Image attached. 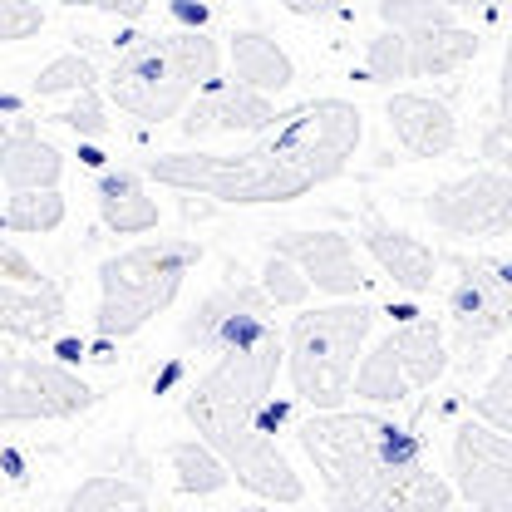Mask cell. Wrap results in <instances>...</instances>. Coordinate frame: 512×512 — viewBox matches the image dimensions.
Instances as JSON below:
<instances>
[{
  "instance_id": "obj_1",
  "label": "cell",
  "mask_w": 512,
  "mask_h": 512,
  "mask_svg": "<svg viewBox=\"0 0 512 512\" xmlns=\"http://www.w3.org/2000/svg\"><path fill=\"white\" fill-rule=\"evenodd\" d=\"M365 138V114L350 99H306L286 109L242 153H158L143 173L158 188L197 192L227 207H281L335 183Z\"/></svg>"
},
{
  "instance_id": "obj_2",
  "label": "cell",
  "mask_w": 512,
  "mask_h": 512,
  "mask_svg": "<svg viewBox=\"0 0 512 512\" xmlns=\"http://www.w3.org/2000/svg\"><path fill=\"white\" fill-rule=\"evenodd\" d=\"M325 512H453L458 493L429 444L384 409H330L296 424Z\"/></svg>"
},
{
  "instance_id": "obj_3",
  "label": "cell",
  "mask_w": 512,
  "mask_h": 512,
  "mask_svg": "<svg viewBox=\"0 0 512 512\" xmlns=\"http://www.w3.org/2000/svg\"><path fill=\"white\" fill-rule=\"evenodd\" d=\"M286 365V335L266 330L247 345H232L212 355V365L192 380L183 399V419L197 439L217 448L232 468V478L266 498V503H301L306 483L281 453L276 434L291 419L286 399H276V375Z\"/></svg>"
},
{
  "instance_id": "obj_4",
  "label": "cell",
  "mask_w": 512,
  "mask_h": 512,
  "mask_svg": "<svg viewBox=\"0 0 512 512\" xmlns=\"http://www.w3.org/2000/svg\"><path fill=\"white\" fill-rule=\"evenodd\" d=\"M217 79H222V45L207 30L128 35L104 79V94L119 104V114L138 124H168L188 114L192 94H202Z\"/></svg>"
},
{
  "instance_id": "obj_5",
  "label": "cell",
  "mask_w": 512,
  "mask_h": 512,
  "mask_svg": "<svg viewBox=\"0 0 512 512\" xmlns=\"http://www.w3.org/2000/svg\"><path fill=\"white\" fill-rule=\"evenodd\" d=\"M370 330H375L370 301L306 306L286 325V375L311 414L345 409L355 399V375H360Z\"/></svg>"
},
{
  "instance_id": "obj_6",
  "label": "cell",
  "mask_w": 512,
  "mask_h": 512,
  "mask_svg": "<svg viewBox=\"0 0 512 512\" xmlns=\"http://www.w3.org/2000/svg\"><path fill=\"white\" fill-rule=\"evenodd\" d=\"M202 261V247L188 237H158L114 252L99 266V340H128L148 320H158L183 291L188 271Z\"/></svg>"
},
{
  "instance_id": "obj_7",
  "label": "cell",
  "mask_w": 512,
  "mask_h": 512,
  "mask_svg": "<svg viewBox=\"0 0 512 512\" xmlns=\"http://www.w3.org/2000/svg\"><path fill=\"white\" fill-rule=\"evenodd\" d=\"M448 345L444 325L424 311H404V320L384 335L380 345L360 360L355 375V399L365 409H384V404H404L419 389H434L448 375Z\"/></svg>"
},
{
  "instance_id": "obj_8",
  "label": "cell",
  "mask_w": 512,
  "mask_h": 512,
  "mask_svg": "<svg viewBox=\"0 0 512 512\" xmlns=\"http://www.w3.org/2000/svg\"><path fill=\"white\" fill-rule=\"evenodd\" d=\"M503 335H512V252L458 256V276L448 286L453 355L478 360Z\"/></svg>"
},
{
  "instance_id": "obj_9",
  "label": "cell",
  "mask_w": 512,
  "mask_h": 512,
  "mask_svg": "<svg viewBox=\"0 0 512 512\" xmlns=\"http://www.w3.org/2000/svg\"><path fill=\"white\" fill-rule=\"evenodd\" d=\"M99 394L60 360L20 355L15 345L0 350V424H55L94 409Z\"/></svg>"
},
{
  "instance_id": "obj_10",
  "label": "cell",
  "mask_w": 512,
  "mask_h": 512,
  "mask_svg": "<svg viewBox=\"0 0 512 512\" xmlns=\"http://www.w3.org/2000/svg\"><path fill=\"white\" fill-rule=\"evenodd\" d=\"M380 25L404 35L409 50V79H444L458 74L478 55V30L458 20V10L444 0H380Z\"/></svg>"
},
{
  "instance_id": "obj_11",
  "label": "cell",
  "mask_w": 512,
  "mask_h": 512,
  "mask_svg": "<svg viewBox=\"0 0 512 512\" xmlns=\"http://www.w3.org/2000/svg\"><path fill=\"white\" fill-rule=\"evenodd\" d=\"M424 217L463 242H503L512 237V173L503 168H473L444 188L429 192Z\"/></svg>"
},
{
  "instance_id": "obj_12",
  "label": "cell",
  "mask_w": 512,
  "mask_h": 512,
  "mask_svg": "<svg viewBox=\"0 0 512 512\" xmlns=\"http://www.w3.org/2000/svg\"><path fill=\"white\" fill-rule=\"evenodd\" d=\"M448 483L473 512H512V434L468 419L448 439Z\"/></svg>"
},
{
  "instance_id": "obj_13",
  "label": "cell",
  "mask_w": 512,
  "mask_h": 512,
  "mask_svg": "<svg viewBox=\"0 0 512 512\" xmlns=\"http://www.w3.org/2000/svg\"><path fill=\"white\" fill-rule=\"evenodd\" d=\"M237 276L242 271H232V281H222L217 291L197 301V311L183 320V345L222 355L232 345H247L256 335L276 330V306L261 291V281H237Z\"/></svg>"
},
{
  "instance_id": "obj_14",
  "label": "cell",
  "mask_w": 512,
  "mask_h": 512,
  "mask_svg": "<svg viewBox=\"0 0 512 512\" xmlns=\"http://www.w3.org/2000/svg\"><path fill=\"white\" fill-rule=\"evenodd\" d=\"M271 252L291 256L311 276V286L325 291V296H335V301H360V291H365V271H360L355 247H350L345 232H330V227L301 232V227H291V232L271 237Z\"/></svg>"
},
{
  "instance_id": "obj_15",
  "label": "cell",
  "mask_w": 512,
  "mask_h": 512,
  "mask_svg": "<svg viewBox=\"0 0 512 512\" xmlns=\"http://www.w3.org/2000/svg\"><path fill=\"white\" fill-rule=\"evenodd\" d=\"M281 114L286 109H276L271 94H256L237 79H217L188 104L178 128H183V138H212V133H256L261 138L266 128H276Z\"/></svg>"
},
{
  "instance_id": "obj_16",
  "label": "cell",
  "mask_w": 512,
  "mask_h": 512,
  "mask_svg": "<svg viewBox=\"0 0 512 512\" xmlns=\"http://www.w3.org/2000/svg\"><path fill=\"white\" fill-rule=\"evenodd\" d=\"M360 247L375 256V266H380L404 296H424V291H434L439 252H434L429 242H419L414 232H404V227L384 222L375 207H365V212H360Z\"/></svg>"
},
{
  "instance_id": "obj_17",
  "label": "cell",
  "mask_w": 512,
  "mask_h": 512,
  "mask_svg": "<svg viewBox=\"0 0 512 512\" xmlns=\"http://www.w3.org/2000/svg\"><path fill=\"white\" fill-rule=\"evenodd\" d=\"M384 119L409 158H448L458 148V119L434 94H389Z\"/></svg>"
},
{
  "instance_id": "obj_18",
  "label": "cell",
  "mask_w": 512,
  "mask_h": 512,
  "mask_svg": "<svg viewBox=\"0 0 512 512\" xmlns=\"http://www.w3.org/2000/svg\"><path fill=\"white\" fill-rule=\"evenodd\" d=\"M64 320H69V306H64V291L55 281L45 286H10L0 281V330L5 340H25V345H50L60 340Z\"/></svg>"
},
{
  "instance_id": "obj_19",
  "label": "cell",
  "mask_w": 512,
  "mask_h": 512,
  "mask_svg": "<svg viewBox=\"0 0 512 512\" xmlns=\"http://www.w3.org/2000/svg\"><path fill=\"white\" fill-rule=\"evenodd\" d=\"M60 178H64V153L50 138H40V128L30 119H20L0 143V183L10 192H45L60 188Z\"/></svg>"
},
{
  "instance_id": "obj_20",
  "label": "cell",
  "mask_w": 512,
  "mask_h": 512,
  "mask_svg": "<svg viewBox=\"0 0 512 512\" xmlns=\"http://www.w3.org/2000/svg\"><path fill=\"white\" fill-rule=\"evenodd\" d=\"M94 202H99L104 227H109V232H119V237H148V232H158V222H163L158 202L148 197V183H143L138 173H128V168H109V173H99V183H94Z\"/></svg>"
},
{
  "instance_id": "obj_21",
  "label": "cell",
  "mask_w": 512,
  "mask_h": 512,
  "mask_svg": "<svg viewBox=\"0 0 512 512\" xmlns=\"http://www.w3.org/2000/svg\"><path fill=\"white\" fill-rule=\"evenodd\" d=\"M227 60H232V79L247 84L256 94H286L296 84V60L266 35V30H237L232 45H227Z\"/></svg>"
},
{
  "instance_id": "obj_22",
  "label": "cell",
  "mask_w": 512,
  "mask_h": 512,
  "mask_svg": "<svg viewBox=\"0 0 512 512\" xmlns=\"http://www.w3.org/2000/svg\"><path fill=\"white\" fill-rule=\"evenodd\" d=\"M168 463H173V473H178V488L192 493V498L222 493V488L232 483L227 458L207 444V439H178V444H168Z\"/></svg>"
},
{
  "instance_id": "obj_23",
  "label": "cell",
  "mask_w": 512,
  "mask_h": 512,
  "mask_svg": "<svg viewBox=\"0 0 512 512\" xmlns=\"http://www.w3.org/2000/svg\"><path fill=\"white\" fill-rule=\"evenodd\" d=\"M64 512H153V503L143 483L119 473H94L64 498Z\"/></svg>"
},
{
  "instance_id": "obj_24",
  "label": "cell",
  "mask_w": 512,
  "mask_h": 512,
  "mask_svg": "<svg viewBox=\"0 0 512 512\" xmlns=\"http://www.w3.org/2000/svg\"><path fill=\"white\" fill-rule=\"evenodd\" d=\"M64 197L60 188H45V192H10L5 197V232H25V237H45V232H60L64 227Z\"/></svg>"
},
{
  "instance_id": "obj_25",
  "label": "cell",
  "mask_w": 512,
  "mask_h": 512,
  "mask_svg": "<svg viewBox=\"0 0 512 512\" xmlns=\"http://www.w3.org/2000/svg\"><path fill=\"white\" fill-rule=\"evenodd\" d=\"M478 158L488 168L512 173V40L508 55H503V69H498V109H493V124L483 128V138H478Z\"/></svg>"
},
{
  "instance_id": "obj_26",
  "label": "cell",
  "mask_w": 512,
  "mask_h": 512,
  "mask_svg": "<svg viewBox=\"0 0 512 512\" xmlns=\"http://www.w3.org/2000/svg\"><path fill=\"white\" fill-rule=\"evenodd\" d=\"M261 291L271 296V306H281V311H306V301H311V276L291 261V256L281 252H266V261H261Z\"/></svg>"
},
{
  "instance_id": "obj_27",
  "label": "cell",
  "mask_w": 512,
  "mask_h": 512,
  "mask_svg": "<svg viewBox=\"0 0 512 512\" xmlns=\"http://www.w3.org/2000/svg\"><path fill=\"white\" fill-rule=\"evenodd\" d=\"M84 89H99V69L89 55L69 50V55H55L35 74V94L40 99H55V94H84Z\"/></svg>"
},
{
  "instance_id": "obj_28",
  "label": "cell",
  "mask_w": 512,
  "mask_h": 512,
  "mask_svg": "<svg viewBox=\"0 0 512 512\" xmlns=\"http://www.w3.org/2000/svg\"><path fill=\"white\" fill-rule=\"evenodd\" d=\"M360 79H365V84H394V79H409V50H404V35L380 30V35L365 45Z\"/></svg>"
},
{
  "instance_id": "obj_29",
  "label": "cell",
  "mask_w": 512,
  "mask_h": 512,
  "mask_svg": "<svg viewBox=\"0 0 512 512\" xmlns=\"http://www.w3.org/2000/svg\"><path fill=\"white\" fill-rule=\"evenodd\" d=\"M60 124L79 138V143H109V109H104V94L99 89H84V94H74V104L60 114Z\"/></svg>"
},
{
  "instance_id": "obj_30",
  "label": "cell",
  "mask_w": 512,
  "mask_h": 512,
  "mask_svg": "<svg viewBox=\"0 0 512 512\" xmlns=\"http://www.w3.org/2000/svg\"><path fill=\"white\" fill-rule=\"evenodd\" d=\"M473 409H478L483 424H493V429L512 434V345H508V355H503V365L493 370V380L478 389Z\"/></svg>"
},
{
  "instance_id": "obj_31",
  "label": "cell",
  "mask_w": 512,
  "mask_h": 512,
  "mask_svg": "<svg viewBox=\"0 0 512 512\" xmlns=\"http://www.w3.org/2000/svg\"><path fill=\"white\" fill-rule=\"evenodd\" d=\"M40 30H45V10L35 0H0V40L5 45H20Z\"/></svg>"
},
{
  "instance_id": "obj_32",
  "label": "cell",
  "mask_w": 512,
  "mask_h": 512,
  "mask_svg": "<svg viewBox=\"0 0 512 512\" xmlns=\"http://www.w3.org/2000/svg\"><path fill=\"white\" fill-rule=\"evenodd\" d=\"M0 281H10V286H45L50 276L20 252L15 242H0Z\"/></svg>"
},
{
  "instance_id": "obj_33",
  "label": "cell",
  "mask_w": 512,
  "mask_h": 512,
  "mask_svg": "<svg viewBox=\"0 0 512 512\" xmlns=\"http://www.w3.org/2000/svg\"><path fill=\"white\" fill-rule=\"evenodd\" d=\"M168 15H173L183 30H207V25H212V5H207V0H173Z\"/></svg>"
},
{
  "instance_id": "obj_34",
  "label": "cell",
  "mask_w": 512,
  "mask_h": 512,
  "mask_svg": "<svg viewBox=\"0 0 512 512\" xmlns=\"http://www.w3.org/2000/svg\"><path fill=\"white\" fill-rule=\"evenodd\" d=\"M291 15H301V20H325V15H340L350 0H281Z\"/></svg>"
},
{
  "instance_id": "obj_35",
  "label": "cell",
  "mask_w": 512,
  "mask_h": 512,
  "mask_svg": "<svg viewBox=\"0 0 512 512\" xmlns=\"http://www.w3.org/2000/svg\"><path fill=\"white\" fill-rule=\"evenodd\" d=\"M453 10H463V15H498V10H508L512 0H444Z\"/></svg>"
},
{
  "instance_id": "obj_36",
  "label": "cell",
  "mask_w": 512,
  "mask_h": 512,
  "mask_svg": "<svg viewBox=\"0 0 512 512\" xmlns=\"http://www.w3.org/2000/svg\"><path fill=\"white\" fill-rule=\"evenodd\" d=\"M55 5H94V10H104L109 0H55Z\"/></svg>"
}]
</instances>
